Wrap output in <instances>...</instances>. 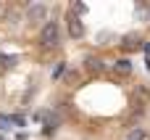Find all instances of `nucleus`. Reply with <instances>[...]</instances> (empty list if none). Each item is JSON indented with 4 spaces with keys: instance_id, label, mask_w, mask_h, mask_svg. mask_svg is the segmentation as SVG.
Segmentation results:
<instances>
[{
    "instance_id": "obj_1",
    "label": "nucleus",
    "mask_w": 150,
    "mask_h": 140,
    "mask_svg": "<svg viewBox=\"0 0 150 140\" xmlns=\"http://www.w3.org/2000/svg\"><path fill=\"white\" fill-rule=\"evenodd\" d=\"M40 42L47 45V48H55V45L61 42V26H58V21H47V24L42 26V32H40Z\"/></svg>"
},
{
    "instance_id": "obj_2",
    "label": "nucleus",
    "mask_w": 150,
    "mask_h": 140,
    "mask_svg": "<svg viewBox=\"0 0 150 140\" xmlns=\"http://www.w3.org/2000/svg\"><path fill=\"white\" fill-rule=\"evenodd\" d=\"M45 16H47V8H45L42 3H32V5L26 8V19H29L32 24H40Z\"/></svg>"
},
{
    "instance_id": "obj_3",
    "label": "nucleus",
    "mask_w": 150,
    "mask_h": 140,
    "mask_svg": "<svg viewBox=\"0 0 150 140\" xmlns=\"http://www.w3.org/2000/svg\"><path fill=\"white\" fill-rule=\"evenodd\" d=\"M69 34H71V37H82V34H84V26H82V21H79L76 16L69 19Z\"/></svg>"
},
{
    "instance_id": "obj_4",
    "label": "nucleus",
    "mask_w": 150,
    "mask_h": 140,
    "mask_svg": "<svg viewBox=\"0 0 150 140\" xmlns=\"http://www.w3.org/2000/svg\"><path fill=\"white\" fill-rule=\"evenodd\" d=\"M116 71L119 74H132V61L129 58H119L116 61Z\"/></svg>"
},
{
    "instance_id": "obj_5",
    "label": "nucleus",
    "mask_w": 150,
    "mask_h": 140,
    "mask_svg": "<svg viewBox=\"0 0 150 140\" xmlns=\"http://www.w3.org/2000/svg\"><path fill=\"white\" fill-rule=\"evenodd\" d=\"M127 140H150V138H148V132H145V130L134 127V130H132V132L127 135Z\"/></svg>"
},
{
    "instance_id": "obj_6",
    "label": "nucleus",
    "mask_w": 150,
    "mask_h": 140,
    "mask_svg": "<svg viewBox=\"0 0 150 140\" xmlns=\"http://www.w3.org/2000/svg\"><path fill=\"white\" fill-rule=\"evenodd\" d=\"M124 48H127V50H134V48H140L137 37H127V40H124Z\"/></svg>"
},
{
    "instance_id": "obj_7",
    "label": "nucleus",
    "mask_w": 150,
    "mask_h": 140,
    "mask_svg": "<svg viewBox=\"0 0 150 140\" xmlns=\"http://www.w3.org/2000/svg\"><path fill=\"white\" fill-rule=\"evenodd\" d=\"M100 66H103V64H100V58H87V69H90V71H98Z\"/></svg>"
},
{
    "instance_id": "obj_8",
    "label": "nucleus",
    "mask_w": 150,
    "mask_h": 140,
    "mask_svg": "<svg viewBox=\"0 0 150 140\" xmlns=\"http://www.w3.org/2000/svg\"><path fill=\"white\" fill-rule=\"evenodd\" d=\"M87 8H84V3H74V13H84Z\"/></svg>"
},
{
    "instance_id": "obj_9",
    "label": "nucleus",
    "mask_w": 150,
    "mask_h": 140,
    "mask_svg": "<svg viewBox=\"0 0 150 140\" xmlns=\"http://www.w3.org/2000/svg\"><path fill=\"white\" fill-rule=\"evenodd\" d=\"M13 64H16V58H13V56H8V58H3V66H13Z\"/></svg>"
},
{
    "instance_id": "obj_10",
    "label": "nucleus",
    "mask_w": 150,
    "mask_h": 140,
    "mask_svg": "<svg viewBox=\"0 0 150 140\" xmlns=\"http://www.w3.org/2000/svg\"><path fill=\"white\" fill-rule=\"evenodd\" d=\"M8 122H11V116H0V124H3V127H5Z\"/></svg>"
}]
</instances>
